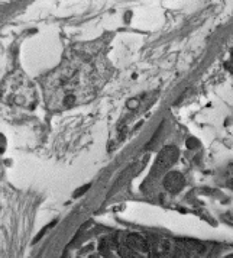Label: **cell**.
I'll return each instance as SVG.
<instances>
[{
    "instance_id": "9c48e42d",
    "label": "cell",
    "mask_w": 233,
    "mask_h": 258,
    "mask_svg": "<svg viewBox=\"0 0 233 258\" xmlns=\"http://www.w3.org/2000/svg\"><path fill=\"white\" fill-rule=\"evenodd\" d=\"M226 258H233V254H232V255H229V257H226Z\"/></svg>"
},
{
    "instance_id": "8992f818",
    "label": "cell",
    "mask_w": 233,
    "mask_h": 258,
    "mask_svg": "<svg viewBox=\"0 0 233 258\" xmlns=\"http://www.w3.org/2000/svg\"><path fill=\"white\" fill-rule=\"evenodd\" d=\"M224 67H226V69H227V70L230 71V73L233 74V52H232V55H230V59H229V61L224 64Z\"/></svg>"
},
{
    "instance_id": "5b68a950",
    "label": "cell",
    "mask_w": 233,
    "mask_h": 258,
    "mask_svg": "<svg viewBox=\"0 0 233 258\" xmlns=\"http://www.w3.org/2000/svg\"><path fill=\"white\" fill-rule=\"evenodd\" d=\"M74 103H75V96H72V94H68V96L64 99V105L67 106V107H71Z\"/></svg>"
},
{
    "instance_id": "3957f363",
    "label": "cell",
    "mask_w": 233,
    "mask_h": 258,
    "mask_svg": "<svg viewBox=\"0 0 233 258\" xmlns=\"http://www.w3.org/2000/svg\"><path fill=\"white\" fill-rule=\"evenodd\" d=\"M125 245L129 246L133 251H138V252H148L151 249L148 238H145V236H142L139 234L128 235L125 238Z\"/></svg>"
},
{
    "instance_id": "6da1fadb",
    "label": "cell",
    "mask_w": 233,
    "mask_h": 258,
    "mask_svg": "<svg viewBox=\"0 0 233 258\" xmlns=\"http://www.w3.org/2000/svg\"><path fill=\"white\" fill-rule=\"evenodd\" d=\"M178 157H180V151L177 147H174V145L163 147V150L158 153L157 158H155V163L152 165L148 180L153 181L161 176H165L167 173H170V168L177 163Z\"/></svg>"
},
{
    "instance_id": "277c9868",
    "label": "cell",
    "mask_w": 233,
    "mask_h": 258,
    "mask_svg": "<svg viewBox=\"0 0 233 258\" xmlns=\"http://www.w3.org/2000/svg\"><path fill=\"white\" fill-rule=\"evenodd\" d=\"M198 145H200V141H198L197 138H188L187 140V148H190V150H194V148H198Z\"/></svg>"
},
{
    "instance_id": "7a4b0ae2",
    "label": "cell",
    "mask_w": 233,
    "mask_h": 258,
    "mask_svg": "<svg viewBox=\"0 0 233 258\" xmlns=\"http://www.w3.org/2000/svg\"><path fill=\"white\" fill-rule=\"evenodd\" d=\"M164 188L171 193V195H177L180 193L184 186H186V180H184V176L178 171H170L164 176L163 180Z\"/></svg>"
},
{
    "instance_id": "52a82bcc",
    "label": "cell",
    "mask_w": 233,
    "mask_h": 258,
    "mask_svg": "<svg viewBox=\"0 0 233 258\" xmlns=\"http://www.w3.org/2000/svg\"><path fill=\"white\" fill-rule=\"evenodd\" d=\"M90 188V184H86V186H83L82 188H80V191H77V193H74V198H79L80 195H83V193H86L87 190Z\"/></svg>"
},
{
    "instance_id": "ba28073f",
    "label": "cell",
    "mask_w": 233,
    "mask_h": 258,
    "mask_svg": "<svg viewBox=\"0 0 233 258\" xmlns=\"http://www.w3.org/2000/svg\"><path fill=\"white\" fill-rule=\"evenodd\" d=\"M230 187L233 188V178H232V180H230Z\"/></svg>"
},
{
    "instance_id": "30bf717a",
    "label": "cell",
    "mask_w": 233,
    "mask_h": 258,
    "mask_svg": "<svg viewBox=\"0 0 233 258\" xmlns=\"http://www.w3.org/2000/svg\"><path fill=\"white\" fill-rule=\"evenodd\" d=\"M138 258H142V257H140V255H139V257H138Z\"/></svg>"
}]
</instances>
